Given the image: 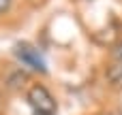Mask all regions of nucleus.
I'll use <instances>...</instances> for the list:
<instances>
[{
	"instance_id": "423d86ee",
	"label": "nucleus",
	"mask_w": 122,
	"mask_h": 115,
	"mask_svg": "<svg viewBox=\"0 0 122 115\" xmlns=\"http://www.w3.org/2000/svg\"><path fill=\"white\" fill-rule=\"evenodd\" d=\"M34 115H51V113H36V111H34Z\"/></svg>"
},
{
	"instance_id": "39448f33",
	"label": "nucleus",
	"mask_w": 122,
	"mask_h": 115,
	"mask_svg": "<svg viewBox=\"0 0 122 115\" xmlns=\"http://www.w3.org/2000/svg\"><path fill=\"white\" fill-rule=\"evenodd\" d=\"M114 53H116V58H118V62H122V43L118 45V47H116V51H114Z\"/></svg>"
},
{
	"instance_id": "7ed1b4c3",
	"label": "nucleus",
	"mask_w": 122,
	"mask_h": 115,
	"mask_svg": "<svg viewBox=\"0 0 122 115\" xmlns=\"http://www.w3.org/2000/svg\"><path fill=\"white\" fill-rule=\"evenodd\" d=\"M107 77H109V81H112L114 87H120L122 90V62H118L116 66H112L107 70Z\"/></svg>"
},
{
	"instance_id": "f257e3e1",
	"label": "nucleus",
	"mask_w": 122,
	"mask_h": 115,
	"mask_svg": "<svg viewBox=\"0 0 122 115\" xmlns=\"http://www.w3.org/2000/svg\"><path fill=\"white\" fill-rule=\"evenodd\" d=\"M13 51H15V58H17L24 66H28V68H32V70L41 73V75H45V73H47L45 58H43V55H41V51H39L36 47H32L30 43H17Z\"/></svg>"
},
{
	"instance_id": "f03ea898",
	"label": "nucleus",
	"mask_w": 122,
	"mask_h": 115,
	"mask_svg": "<svg viewBox=\"0 0 122 115\" xmlns=\"http://www.w3.org/2000/svg\"><path fill=\"white\" fill-rule=\"evenodd\" d=\"M28 102L36 113H51V115L56 113V100H54V96L49 94V90L45 85L34 83L28 90Z\"/></svg>"
},
{
	"instance_id": "20e7f679",
	"label": "nucleus",
	"mask_w": 122,
	"mask_h": 115,
	"mask_svg": "<svg viewBox=\"0 0 122 115\" xmlns=\"http://www.w3.org/2000/svg\"><path fill=\"white\" fill-rule=\"evenodd\" d=\"M9 6H11V0H0V15H2V13H6V11H9Z\"/></svg>"
}]
</instances>
